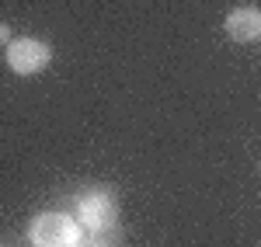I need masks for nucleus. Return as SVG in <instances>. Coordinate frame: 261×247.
<instances>
[{
  "mask_svg": "<svg viewBox=\"0 0 261 247\" xmlns=\"http://www.w3.org/2000/svg\"><path fill=\"white\" fill-rule=\"evenodd\" d=\"M32 247H84V227L66 212H42L28 227Z\"/></svg>",
  "mask_w": 261,
  "mask_h": 247,
  "instance_id": "f257e3e1",
  "label": "nucleus"
},
{
  "mask_svg": "<svg viewBox=\"0 0 261 247\" xmlns=\"http://www.w3.org/2000/svg\"><path fill=\"white\" fill-rule=\"evenodd\" d=\"M115 219H119V209H115V199L108 195V191H87L77 199V223L84 230H112L115 227Z\"/></svg>",
  "mask_w": 261,
  "mask_h": 247,
  "instance_id": "f03ea898",
  "label": "nucleus"
},
{
  "mask_svg": "<svg viewBox=\"0 0 261 247\" xmlns=\"http://www.w3.org/2000/svg\"><path fill=\"white\" fill-rule=\"evenodd\" d=\"M53 60V49L39 39H11L7 42V66L21 73V77H32L39 73L42 66H49Z\"/></svg>",
  "mask_w": 261,
  "mask_h": 247,
  "instance_id": "7ed1b4c3",
  "label": "nucleus"
},
{
  "mask_svg": "<svg viewBox=\"0 0 261 247\" xmlns=\"http://www.w3.org/2000/svg\"><path fill=\"white\" fill-rule=\"evenodd\" d=\"M226 35L233 42L261 39V11L258 7H233V11L226 14Z\"/></svg>",
  "mask_w": 261,
  "mask_h": 247,
  "instance_id": "20e7f679",
  "label": "nucleus"
},
{
  "mask_svg": "<svg viewBox=\"0 0 261 247\" xmlns=\"http://www.w3.org/2000/svg\"><path fill=\"white\" fill-rule=\"evenodd\" d=\"M0 42H11V28L7 24H0Z\"/></svg>",
  "mask_w": 261,
  "mask_h": 247,
  "instance_id": "39448f33",
  "label": "nucleus"
},
{
  "mask_svg": "<svg viewBox=\"0 0 261 247\" xmlns=\"http://www.w3.org/2000/svg\"><path fill=\"white\" fill-rule=\"evenodd\" d=\"M87 247H108V244H87Z\"/></svg>",
  "mask_w": 261,
  "mask_h": 247,
  "instance_id": "423d86ee",
  "label": "nucleus"
}]
</instances>
